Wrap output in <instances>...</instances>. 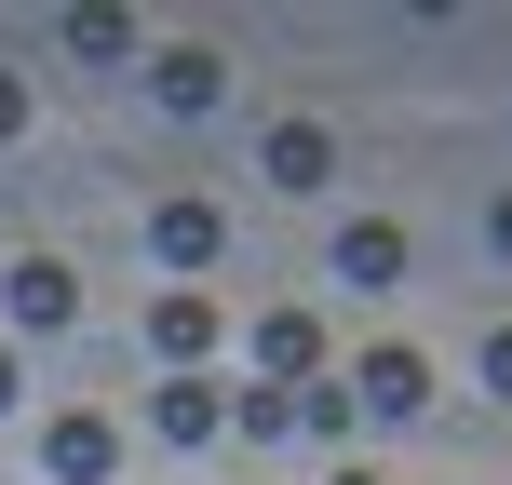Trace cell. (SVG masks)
Listing matches in <instances>:
<instances>
[{
    "label": "cell",
    "mask_w": 512,
    "mask_h": 485,
    "mask_svg": "<svg viewBox=\"0 0 512 485\" xmlns=\"http://www.w3.org/2000/svg\"><path fill=\"white\" fill-rule=\"evenodd\" d=\"M351 405L378 418V432H405V418L432 405V364H418L405 337H391V351H364V364H351Z\"/></svg>",
    "instance_id": "1"
},
{
    "label": "cell",
    "mask_w": 512,
    "mask_h": 485,
    "mask_svg": "<svg viewBox=\"0 0 512 485\" xmlns=\"http://www.w3.org/2000/svg\"><path fill=\"white\" fill-rule=\"evenodd\" d=\"M0 135H27V81L14 68H0Z\"/></svg>",
    "instance_id": "15"
},
{
    "label": "cell",
    "mask_w": 512,
    "mask_h": 485,
    "mask_svg": "<svg viewBox=\"0 0 512 485\" xmlns=\"http://www.w3.org/2000/svg\"><path fill=\"white\" fill-rule=\"evenodd\" d=\"M230 432L243 445H297V391H230Z\"/></svg>",
    "instance_id": "11"
},
{
    "label": "cell",
    "mask_w": 512,
    "mask_h": 485,
    "mask_svg": "<svg viewBox=\"0 0 512 485\" xmlns=\"http://www.w3.org/2000/svg\"><path fill=\"white\" fill-rule=\"evenodd\" d=\"M68 54H95V68H108V54H135V27H122V14H68Z\"/></svg>",
    "instance_id": "13"
},
{
    "label": "cell",
    "mask_w": 512,
    "mask_h": 485,
    "mask_svg": "<svg viewBox=\"0 0 512 485\" xmlns=\"http://www.w3.org/2000/svg\"><path fill=\"white\" fill-rule=\"evenodd\" d=\"M0 405H14V351H0Z\"/></svg>",
    "instance_id": "17"
},
{
    "label": "cell",
    "mask_w": 512,
    "mask_h": 485,
    "mask_svg": "<svg viewBox=\"0 0 512 485\" xmlns=\"http://www.w3.org/2000/svg\"><path fill=\"white\" fill-rule=\"evenodd\" d=\"M149 81H162V108H176V122H203V108H216V54H203V41H162Z\"/></svg>",
    "instance_id": "8"
},
{
    "label": "cell",
    "mask_w": 512,
    "mask_h": 485,
    "mask_svg": "<svg viewBox=\"0 0 512 485\" xmlns=\"http://www.w3.org/2000/svg\"><path fill=\"white\" fill-rule=\"evenodd\" d=\"M486 243H499V256H512V189H499V203H486Z\"/></svg>",
    "instance_id": "16"
},
{
    "label": "cell",
    "mask_w": 512,
    "mask_h": 485,
    "mask_svg": "<svg viewBox=\"0 0 512 485\" xmlns=\"http://www.w3.org/2000/svg\"><path fill=\"white\" fill-rule=\"evenodd\" d=\"M149 351L176 364V378H203V351H216V297H203V283H162V297H149Z\"/></svg>",
    "instance_id": "4"
},
{
    "label": "cell",
    "mask_w": 512,
    "mask_h": 485,
    "mask_svg": "<svg viewBox=\"0 0 512 485\" xmlns=\"http://www.w3.org/2000/svg\"><path fill=\"white\" fill-rule=\"evenodd\" d=\"M297 432H310V445H351V432H364V405H351V391H324V378H310V391H297Z\"/></svg>",
    "instance_id": "12"
},
{
    "label": "cell",
    "mask_w": 512,
    "mask_h": 485,
    "mask_svg": "<svg viewBox=\"0 0 512 485\" xmlns=\"http://www.w3.org/2000/svg\"><path fill=\"white\" fill-rule=\"evenodd\" d=\"M324 485H378V472H324Z\"/></svg>",
    "instance_id": "18"
},
{
    "label": "cell",
    "mask_w": 512,
    "mask_h": 485,
    "mask_svg": "<svg viewBox=\"0 0 512 485\" xmlns=\"http://www.w3.org/2000/svg\"><path fill=\"white\" fill-rule=\"evenodd\" d=\"M486 391H499V405H512V324L486 337Z\"/></svg>",
    "instance_id": "14"
},
{
    "label": "cell",
    "mask_w": 512,
    "mask_h": 485,
    "mask_svg": "<svg viewBox=\"0 0 512 485\" xmlns=\"http://www.w3.org/2000/svg\"><path fill=\"white\" fill-rule=\"evenodd\" d=\"M149 418H162V445H216V432H230V405H216L203 378H162V391H149Z\"/></svg>",
    "instance_id": "9"
},
{
    "label": "cell",
    "mask_w": 512,
    "mask_h": 485,
    "mask_svg": "<svg viewBox=\"0 0 512 485\" xmlns=\"http://www.w3.org/2000/svg\"><path fill=\"white\" fill-rule=\"evenodd\" d=\"M149 256H162V270H203V256H216V203H189V189H176V203L149 216Z\"/></svg>",
    "instance_id": "10"
},
{
    "label": "cell",
    "mask_w": 512,
    "mask_h": 485,
    "mask_svg": "<svg viewBox=\"0 0 512 485\" xmlns=\"http://www.w3.org/2000/svg\"><path fill=\"white\" fill-rule=\"evenodd\" d=\"M324 378V324L310 310H256V391H310Z\"/></svg>",
    "instance_id": "2"
},
{
    "label": "cell",
    "mask_w": 512,
    "mask_h": 485,
    "mask_svg": "<svg viewBox=\"0 0 512 485\" xmlns=\"http://www.w3.org/2000/svg\"><path fill=\"white\" fill-rule=\"evenodd\" d=\"M0 297H14L27 337H68V324H81V270H68V256H14V283H0Z\"/></svg>",
    "instance_id": "3"
},
{
    "label": "cell",
    "mask_w": 512,
    "mask_h": 485,
    "mask_svg": "<svg viewBox=\"0 0 512 485\" xmlns=\"http://www.w3.org/2000/svg\"><path fill=\"white\" fill-rule=\"evenodd\" d=\"M108 459H122V432H108L95 405H68V418L41 432V472H54V485H108Z\"/></svg>",
    "instance_id": "5"
},
{
    "label": "cell",
    "mask_w": 512,
    "mask_h": 485,
    "mask_svg": "<svg viewBox=\"0 0 512 485\" xmlns=\"http://www.w3.org/2000/svg\"><path fill=\"white\" fill-rule=\"evenodd\" d=\"M256 176H270V189H324L337 176V135L324 122H270V135H256Z\"/></svg>",
    "instance_id": "6"
},
{
    "label": "cell",
    "mask_w": 512,
    "mask_h": 485,
    "mask_svg": "<svg viewBox=\"0 0 512 485\" xmlns=\"http://www.w3.org/2000/svg\"><path fill=\"white\" fill-rule=\"evenodd\" d=\"M337 283L391 297V283H405V230H391V216H351V230H337Z\"/></svg>",
    "instance_id": "7"
}]
</instances>
